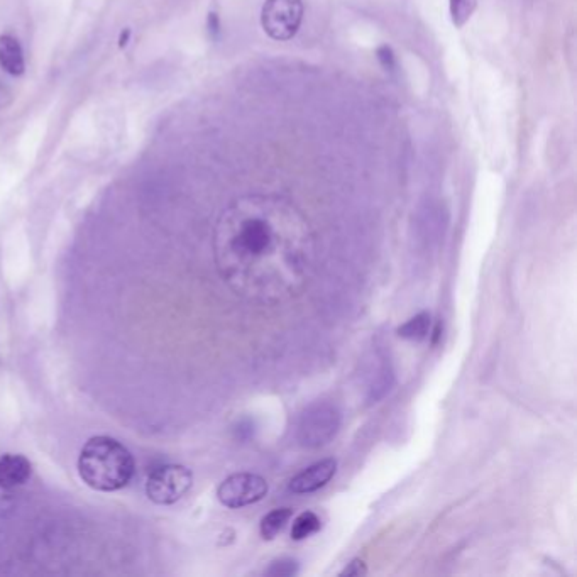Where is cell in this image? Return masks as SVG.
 <instances>
[{
  "label": "cell",
  "mask_w": 577,
  "mask_h": 577,
  "mask_svg": "<svg viewBox=\"0 0 577 577\" xmlns=\"http://www.w3.org/2000/svg\"><path fill=\"white\" fill-rule=\"evenodd\" d=\"M312 239L307 219L290 200L237 198L217 226L220 270L242 295L276 302L290 297L307 278Z\"/></svg>",
  "instance_id": "6da1fadb"
},
{
  "label": "cell",
  "mask_w": 577,
  "mask_h": 577,
  "mask_svg": "<svg viewBox=\"0 0 577 577\" xmlns=\"http://www.w3.org/2000/svg\"><path fill=\"white\" fill-rule=\"evenodd\" d=\"M136 462L131 452L112 437L99 435L88 440L78 459L83 483L97 491H119L131 483Z\"/></svg>",
  "instance_id": "7a4b0ae2"
},
{
  "label": "cell",
  "mask_w": 577,
  "mask_h": 577,
  "mask_svg": "<svg viewBox=\"0 0 577 577\" xmlns=\"http://www.w3.org/2000/svg\"><path fill=\"white\" fill-rule=\"evenodd\" d=\"M341 422V410L334 403H312L298 420L297 439L300 446L319 449L329 444L341 429Z\"/></svg>",
  "instance_id": "3957f363"
},
{
  "label": "cell",
  "mask_w": 577,
  "mask_h": 577,
  "mask_svg": "<svg viewBox=\"0 0 577 577\" xmlns=\"http://www.w3.org/2000/svg\"><path fill=\"white\" fill-rule=\"evenodd\" d=\"M192 484L190 469L178 464H163L149 473L146 493L156 505H173L187 495Z\"/></svg>",
  "instance_id": "277c9868"
},
{
  "label": "cell",
  "mask_w": 577,
  "mask_h": 577,
  "mask_svg": "<svg viewBox=\"0 0 577 577\" xmlns=\"http://www.w3.org/2000/svg\"><path fill=\"white\" fill-rule=\"evenodd\" d=\"M302 0H266L261 9L264 33L275 41H288L298 33L303 22Z\"/></svg>",
  "instance_id": "5b68a950"
},
{
  "label": "cell",
  "mask_w": 577,
  "mask_h": 577,
  "mask_svg": "<svg viewBox=\"0 0 577 577\" xmlns=\"http://www.w3.org/2000/svg\"><path fill=\"white\" fill-rule=\"evenodd\" d=\"M266 495H268L266 479L253 473L232 474L217 490L220 503L227 508L254 505Z\"/></svg>",
  "instance_id": "8992f818"
},
{
  "label": "cell",
  "mask_w": 577,
  "mask_h": 577,
  "mask_svg": "<svg viewBox=\"0 0 577 577\" xmlns=\"http://www.w3.org/2000/svg\"><path fill=\"white\" fill-rule=\"evenodd\" d=\"M336 473V459H324V461L315 462L314 466H310L292 479L290 491L295 495L314 493V491L324 488L325 484L336 476Z\"/></svg>",
  "instance_id": "52a82bcc"
},
{
  "label": "cell",
  "mask_w": 577,
  "mask_h": 577,
  "mask_svg": "<svg viewBox=\"0 0 577 577\" xmlns=\"http://www.w3.org/2000/svg\"><path fill=\"white\" fill-rule=\"evenodd\" d=\"M33 474V464L19 454H6L0 457V486L7 490H16L28 483Z\"/></svg>",
  "instance_id": "ba28073f"
},
{
  "label": "cell",
  "mask_w": 577,
  "mask_h": 577,
  "mask_svg": "<svg viewBox=\"0 0 577 577\" xmlns=\"http://www.w3.org/2000/svg\"><path fill=\"white\" fill-rule=\"evenodd\" d=\"M0 66L12 77H19L26 70L21 44L14 36H0Z\"/></svg>",
  "instance_id": "9c48e42d"
},
{
  "label": "cell",
  "mask_w": 577,
  "mask_h": 577,
  "mask_svg": "<svg viewBox=\"0 0 577 577\" xmlns=\"http://www.w3.org/2000/svg\"><path fill=\"white\" fill-rule=\"evenodd\" d=\"M395 385V374L391 369L390 363L381 364L378 371L374 373L373 381L369 385L368 402L378 403L381 398L390 393L391 386Z\"/></svg>",
  "instance_id": "30bf717a"
},
{
  "label": "cell",
  "mask_w": 577,
  "mask_h": 577,
  "mask_svg": "<svg viewBox=\"0 0 577 577\" xmlns=\"http://www.w3.org/2000/svg\"><path fill=\"white\" fill-rule=\"evenodd\" d=\"M292 510L290 508H278L273 512L268 513L266 517L261 520V537L264 540H273L276 535L280 534L281 530L286 527V523L290 522L292 518Z\"/></svg>",
  "instance_id": "8fae6325"
},
{
  "label": "cell",
  "mask_w": 577,
  "mask_h": 577,
  "mask_svg": "<svg viewBox=\"0 0 577 577\" xmlns=\"http://www.w3.org/2000/svg\"><path fill=\"white\" fill-rule=\"evenodd\" d=\"M430 332V315L427 312L415 315L398 329V336L408 341H424Z\"/></svg>",
  "instance_id": "7c38bea8"
},
{
  "label": "cell",
  "mask_w": 577,
  "mask_h": 577,
  "mask_svg": "<svg viewBox=\"0 0 577 577\" xmlns=\"http://www.w3.org/2000/svg\"><path fill=\"white\" fill-rule=\"evenodd\" d=\"M476 7H478V0H449V14H451L452 24L456 28L466 26L469 19L473 17Z\"/></svg>",
  "instance_id": "4fadbf2b"
},
{
  "label": "cell",
  "mask_w": 577,
  "mask_h": 577,
  "mask_svg": "<svg viewBox=\"0 0 577 577\" xmlns=\"http://www.w3.org/2000/svg\"><path fill=\"white\" fill-rule=\"evenodd\" d=\"M320 530V518L314 512H305L293 522L292 539L305 540Z\"/></svg>",
  "instance_id": "5bb4252c"
},
{
  "label": "cell",
  "mask_w": 577,
  "mask_h": 577,
  "mask_svg": "<svg viewBox=\"0 0 577 577\" xmlns=\"http://www.w3.org/2000/svg\"><path fill=\"white\" fill-rule=\"evenodd\" d=\"M298 574V562L293 559H280L271 564L266 571V576L270 577H292Z\"/></svg>",
  "instance_id": "9a60e30c"
},
{
  "label": "cell",
  "mask_w": 577,
  "mask_h": 577,
  "mask_svg": "<svg viewBox=\"0 0 577 577\" xmlns=\"http://www.w3.org/2000/svg\"><path fill=\"white\" fill-rule=\"evenodd\" d=\"M378 60H380L386 72H393V70H395V55H393V51H391V48H388V46H381L380 50H378Z\"/></svg>",
  "instance_id": "2e32d148"
},
{
  "label": "cell",
  "mask_w": 577,
  "mask_h": 577,
  "mask_svg": "<svg viewBox=\"0 0 577 577\" xmlns=\"http://www.w3.org/2000/svg\"><path fill=\"white\" fill-rule=\"evenodd\" d=\"M368 572L366 569V564L361 559H354V561L347 564L346 569L341 572L342 577H359L364 576Z\"/></svg>",
  "instance_id": "e0dca14e"
},
{
  "label": "cell",
  "mask_w": 577,
  "mask_h": 577,
  "mask_svg": "<svg viewBox=\"0 0 577 577\" xmlns=\"http://www.w3.org/2000/svg\"><path fill=\"white\" fill-rule=\"evenodd\" d=\"M12 491L14 490H7V488L0 486V513L4 512V510H11L12 506H14Z\"/></svg>",
  "instance_id": "ac0fdd59"
},
{
  "label": "cell",
  "mask_w": 577,
  "mask_h": 577,
  "mask_svg": "<svg viewBox=\"0 0 577 577\" xmlns=\"http://www.w3.org/2000/svg\"><path fill=\"white\" fill-rule=\"evenodd\" d=\"M209 31L212 38H217L220 34V19L215 12L209 14Z\"/></svg>",
  "instance_id": "d6986e66"
},
{
  "label": "cell",
  "mask_w": 577,
  "mask_h": 577,
  "mask_svg": "<svg viewBox=\"0 0 577 577\" xmlns=\"http://www.w3.org/2000/svg\"><path fill=\"white\" fill-rule=\"evenodd\" d=\"M129 36H131V31H129V29H126V34L122 33L121 41H119V44H121V48H124V46H126L127 39H129Z\"/></svg>",
  "instance_id": "ffe728a7"
}]
</instances>
